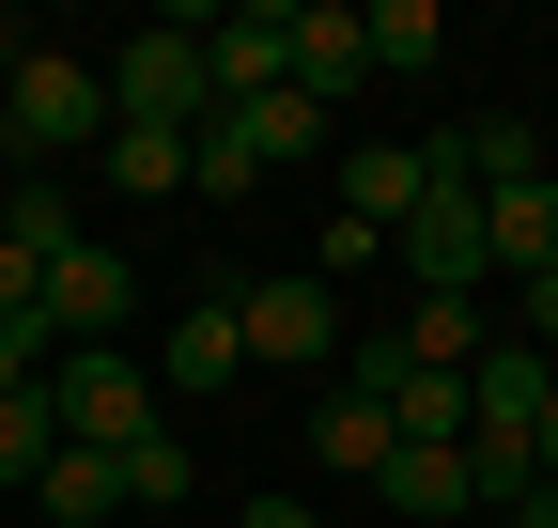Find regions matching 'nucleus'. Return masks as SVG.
<instances>
[{
	"label": "nucleus",
	"instance_id": "obj_7",
	"mask_svg": "<svg viewBox=\"0 0 558 528\" xmlns=\"http://www.w3.org/2000/svg\"><path fill=\"white\" fill-rule=\"evenodd\" d=\"M202 62H218V109L279 94V79H295V0H233L218 32H202Z\"/></svg>",
	"mask_w": 558,
	"mask_h": 528
},
{
	"label": "nucleus",
	"instance_id": "obj_21",
	"mask_svg": "<svg viewBox=\"0 0 558 528\" xmlns=\"http://www.w3.org/2000/svg\"><path fill=\"white\" fill-rule=\"evenodd\" d=\"M248 124H264V171H295V156H326V109L279 79V94H248Z\"/></svg>",
	"mask_w": 558,
	"mask_h": 528
},
{
	"label": "nucleus",
	"instance_id": "obj_4",
	"mask_svg": "<svg viewBox=\"0 0 558 528\" xmlns=\"http://www.w3.org/2000/svg\"><path fill=\"white\" fill-rule=\"evenodd\" d=\"M47 420H62V451H140L156 435V373L124 343H78V358H47Z\"/></svg>",
	"mask_w": 558,
	"mask_h": 528
},
{
	"label": "nucleus",
	"instance_id": "obj_18",
	"mask_svg": "<svg viewBox=\"0 0 558 528\" xmlns=\"http://www.w3.org/2000/svg\"><path fill=\"white\" fill-rule=\"evenodd\" d=\"M94 171L156 203V187H186V141H171V124H109V141H94Z\"/></svg>",
	"mask_w": 558,
	"mask_h": 528
},
{
	"label": "nucleus",
	"instance_id": "obj_22",
	"mask_svg": "<svg viewBox=\"0 0 558 528\" xmlns=\"http://www.w3.org/2000/svg\"><path fill=\"white\" fill-rule=\"evenodd\" d=\"M124 467V513H171L186 497V435H140V451H109Z\"/></svg>",
	"mask_w": 558,
	"mask_h": 528
},
{
	"label": "nucleus",
	"instance_id": "obj_14",
	"mask_svg": "<svg viewBox=\"0 0 558 528\" xmlns=\"http://www.w3.org/2000/svg\"><path fill=\"white\" fill-rule=\"evenodd\" d=\"M311 451H326L341 482H373V467H388L403 435H388V405H373V388H326V405H311Z\"/></svg>",
	"mask_w": 558,
	"mask_h": 528
},
{
	"label": "nucleus",
	"instance_id": "obj_6",
	"mask_svg": "<svg viewBox=\"0 0 558 528\" xmlns=\"http://www.w3.org/2000/svg\"><path fill=\"white\" fill-rule=\"evenodd\" d=\"M124 311H140V264H124V249L78 233V249L47 264V343H62V358H78V343H124Z\"/></svg>",
	"mask_w": 558,
	"mask_h": 528
},
{
	"label": "nucleus",
	"instance_id": "obj_24",
	"mask_svg": "<svg viewBox=\"0 0 558 528\" xmlns=\"http://www.w3.org/2000/svg\"><path fill=\"white\" fill-rule=\"evenodd\" d=\"M512 343H527V358H558V264H543V280H512Z\"/></svg>",
	"mask_w": 558,
	"mask_h": 528
},
{
	"label": "nucleus",
	"instance_id": "obj_17",
	"mask_svg": "<svg viewBox=\"0 0 558 528\" xmlns=\"http://www.w3.org/2000/svg\"><path fill=\"white\" fill-rule=\"evenodd\" d=\"M62 467V420H47V388H16V405H0V497H32Z\"/></svg>",
	"mask_w": 558,
	"mask_h": 528
},
{
	"label": "nucleus",
	"instance_id": "obj_25",
	"mask_svg": "<svg viewBox=\"0 0 558 528\" xmlns=\"http://www.w3.org/2000/svg\"><path fill=\"white\" fill-rule=\"evenodd\" d=\"M47 358H62L47 326H0V405H16V388H47Z\"/></svg>",
	"mask_w": 558,
	"mask_h": 528
},
{
	"label": "nucleus",
	"instance_id": "obj_8",
	"mask_svg": "<svg viewBox=\"0 0 558 528\" xmlns=\"http://www.w3.org/2000/svg\"><path fill=\"white\" fill-rule=\"evenodd\" d=\"M481 249H497V280H543L558 264V171H481Z\"/></svg>",
	"mask_w": 558,
	"mask_h": 528
},
{
	"label": "nucleus",
	"instance_id": "obj_1",
	"mask_svg": "<svg viewBox=\"0 0 558 528\" xmlns=\"http://www.w3.org/2000/svg\"><path fill=\"white\" fill-rule=\"evenodd\" d=\"M94 141H109V62L32 47L16 79H0V156L16 171H94Z\"/></svg>",
	"mask_w": 558,
	"mask_h": 528
},
{
	"label": "nucleus",
	"instance_id": "obj_19",
	"mask_svg": "<svg viewBox=\"0 0 558 528\" xmlns=\"http://www.w3.org/2000/svg\"><path fill=\"white\" fill-rule=\"evenodd\" d=\"M357 32H373V62H403V79L450 62V16H435V0H357Z\"/></svg>",
	"mask_w": 558,
	"mask_h": 528
},
{
	"label": "nucleus",
	"instance_id": "obj_16",
	"mask_svg": "<svg viewBox=\"0 0 558 528\" xmlns=\"http://www.w3.org/2000/svg\"><path fill=\"white\" fill-rule=\"evenodd\" d=\"M32 513H47V528H109V513H124V467H109V451H62V467L32 482Z\"/></svg>",
	"mask_w": 558,
	"mask_h": 528
},
{
	"label": "nucleus",
	"instance_id": "obj_27",
	"mask_svg": "<svg viewBox=\"0 0 558 528\" xmlns=\"http://www.w3.org/2000/svg\"><path fill=\"white\" fill-rule=\"evenodd\" d=\"M248 528H326V513L311 497H248Z\"/></svg>",
	"mask_w": 558,
	"mask_h": 528
},
{
	"label": "nucleus",
	"instance_id": "obj_2",
	"mask_svg": "<svg viewBox=\"0 0 558 528\" xmlns=\"http://www.w3.org/2000/svg\"><path fill=\"white\" fill-rule=\"evenodd\" d=\"M202 32H218V0H171L140 47H109V124H171V141H202V124H218V62H202Z\"/></svg>",
	"mask_w": 558,
	"mask_h": 528
},
{
	"label": "nucleus",
	"instance_id": "obj_13",
	"mask_svg": "<svg viewBox=\"0 0 558 528\" xmlns=\"http://www.w3.org/2000/svg\"><path fill=\"white\" fill-rule=\"evenodd\" d=\"M373 497H388L403 528H481V482H465V451H388V467H373Z\"/></svg>",
	"mask_w": 558,
	"mask_h": 528
},
{
	"label": "nucleus",
	"instance_id": "obj_11",
	"mask_svg": "<svg viewBox=\"0 0 558 528\" xmlns=\"http://www.w3.org/2000/svg\"><path fill=\"white\" fill-rule=\"evenodd\" d=\"M388 343H403V373H481L497 358V296H403Z\"/></svg>",
	"mask_w": 558,
	"mask_h": 528
},
{
	"label": "nucleus",
	"instance_id": "obj_12",
	"mask_svg": "<svg viewBox=\"0 0 558 528\" xmlns=\"http://www.w3.org/2000/svg\"><path fill=\"white\" fill-rule=\"evenodd\" d=\"M373 79V32H357V0H295V94L311 109H341Z\"/></svg>",
	"mask_w": 558,
	"mask_h": 528
},
{
	"label": "nucleus",
	"instance_id": "obj_10",
	"mask_svg": "<svg viewBox=\"0 0 558 528\" xmlns=\"http://www.w3.org/2000/svg\"><path fill=\"white\" fill-rule=\"evenodd\" d=\"M465 141H373V156H341V218H373V233H403L418 218V187H435Z\"/></svg>",
	"mask_w": 558,
	"mask_h": 528
},
{
	"label": "nucleus",
	"instance_id": "obj_5",
	"mask_svg": "<svg viewBox=\"0 0 558 528\" xmlns=\"http://www.w3.org/2000/svg\"><path fill=\"white\" fill-rule=\"evenodd\" d=\"M233 343H248V373H341V296L326 280H233Z\"/></svg>",
	"mask_w": 558,
	"mask_h": 528
},
{
	"label": "nucleus",
	"instance_id": "obj_15",
	"mask_svg": "<svg viewBox=\"0 0 558 528\" xmlns=\"http://www.w3.org/2000/svg\"><path fill=\"white\" fill-rule=\"evenodd\" d=\"M0 249L62 264V249H78V187H62V171H16V203H0Z\"/></svg>",
	"mask_w": 558,
	"mask_h": 528
},
{
	"label": "nucleus",
	"instance_id": "obj_23",
	"mask_svg": "<svg viewBox=\"0 0 558 528\" xmlns=\"http://www.w3.org/2000/svg\"><path fill=\"white\" fill-rule=\"evenodd\" d=\"M373 264H388V233H373V218H341V203H326V233H311V280L341 296V280H373Z\"/></svg>",
	"mask_w": 558,
	"mask_h": 528
},
{
	"label": "nucleus",
	"instance_id": "obj_20",
	"mask_svg": "<svg viewBox=\"0 0 558 528\" xmlns=\"http://www.w3.org/2000/svg\"><path fill=\"white\" fill-rule=\"evenodd\" d=\"M186 187H218V203H233V187H264V124H248V109H218V124L186 141Z\"/></svg>",
	"mask_w": 558,
	"mask_h": 528
},
{
	"label": "nucleus",
	"instance_id": "obj_28",
	"mask_svg": "<svg viewBox=\"0 0 558 528\" xmlns=\"http://www.w3.org/2000/svg\"><path fill=\"white\" fill-rule=\"evenodd\" d=\"M543 482H558V388H543Z\"/></svg>",
	"mask_w": 558,
	"mask_h": 528
},
{
	"label": "nucleus",
	"instance_id": "obj_26",
	"mask_svg": "<svg viewBox=\"0 0 558 528\" xmlns=\"http://www.w3.org/2000/svg\"><path fill=\"white\" fill-rule=\"evenodd\" d=\"M0 326H47V264L32 249H0Z\"/></svg>",
	"mask_w": 558,
	"mask_h": 528
},
{
	"label": "nucleus",
	"instance_id": "obj_3",
	"mask_svg": "<svg viewBox=\"0 0 558 528\" xmlns=\"http://www.w3.org/2000/svg\"><path fill=\"white\" fill-rule=\"evenodd\" d=\"M388 249H403V296H497V249H481V171L450 156L435 187H418V218H403Z\"/></svg>",
	"mask_w": 558,
	"mask_h": 528
},
{
	"label": "nucleus",
	"instance_id": "obj_9",
	"mask_svg": "<svg viewBox=\"0 0 558 528\" xmlns=\"http://www.w3.org/2000/svg\"><path fill=\"white\" fill-rule=\"evenodd\" d=\"M156 373L186 388V405H218V388L248 373V343H233V280H218V296H186V311L156 326Z\"/></svg>",
	"mask_w": 558,
	"mask_h": 528
}]
</instances>
